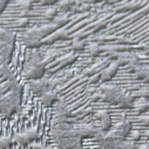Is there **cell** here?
I'll list each match as a JSON object with an SVG mask.
<instances>
[{
	"label": "cell",
	"mask_w": 149,
	"mask_h": 149,
	"mask_svg": "<svg viewBox=\"0 0 149 149\" xmlns=\"http://www.w3.org/2000/svg\"><path fill=\"white\" fill-rule=\"evenodd\" d=\"M119 66L117 62L112 61L110 64L109 66L105 69L101 76V80L106 82L110 80L118 72Z\"/></svg>",
	"instance_id": "10"
},
{
	"label": "cell",
	"mask_w": 149,
	"mask_h": 149,
	"mask_svg": "<svg viewBox=\"0 0 149 149\" xmlns=\"http://www.w3.org/2000/svg\"><path fill=\"white\" fill-rule=\"evenodd\" d=\"M57 103L56 112L57 117L63 119H66L69 118L70 111L66 103L61 100H58Z\"/></svg>",
	"instance_id": "12"
},
{
	"label": "cell",
	"mask_w": 149,
	"mask_h": 149,
	"mask_svg": "<svg viewBox=\"0 0 149 149\" xmlns=\"http://www.w3.org/2000/svg\"><path fill=\"white\" fill-rule=\"evenodd\" d=\"M97 118L100 120V126L103 131H108L111 126V120L110 115L106 111L98 112L96 115Z\"/></svg>",
	"instance_id": "11"
},
{
	"label": "cell",
	"mask_w": 149,
	"mask_h": 149,
	"mask_svg": "<svg viewBox=\"0 0 149 149\" xmlns=\"http://www.w3.org/2000/svg\"><path fill=\"white\" fill-rule=\"evenodd\" d=\"M29 84L32 92L37 95L41 96L49 90L48 82L43 78L29 81Z\"/></svg>",
	"instance_id": "7"
},
{
	"label": "cell",
	"mask_w": 149,
	"mask_h": 149,
	"mask_svg": "<svg viewBox=\"0 0 149 149\" xmlns=\"http://www.w3.org/2000/svg\"><path fill=\"white\" fill-rule=\"evenodd\" d=\"M42 33L40 29L33 28L24 33L22 37L23 44L28 48H36L41 44Z\"/></svg>",
	"instance_id": "5"
},
{
	"label": "cell",
	"mask_w": 149,
	"mask_h": 149,
	"mask_svg": "<svg viewBox=\"0 0 149 149\" xmlns=\"http://www.w3.org/2000/svg\"><path fill=\"white\" fill-rule=\"evenodd\" d=\"M67 19L65 16H57L54 18V22L58 26L65 24L67 22Z\"/></svg>",
	"instance_id": "16"
},
{
	"label": "cell",
	"mask_w": 149,
	"mask_h": 149,
	"mask_svg": "<svg viewBox=\"0 0 149 149\" xmlns=\"http://www.w3.org/2000/svg\"><path fill=\"white\" fill-rule=\"evenodd\" d=\"M123 89L115 85L103 86L100 88L101 97L105 102L117 104Z\"/></svg>",
	"instance_id": "4"
},
{
	"label": "cell",
	"mask_w": 149,
	"mask_h": 149,
	"mask_svg": "<svg viewBox=\"0 0 149 149\" xmlns=\"http://www.w3.org/2000/svg\"><path fill=\"white\" fill-rule=\"evenodd\" d=\"M72 46L73 49L75 50H81L84 48L85 42L81 40H76L73 41Z\"/></svg>",
	"instance_id": "15"
},
{
	"label": "cell",
	"mask_w": 149,
	"mask_h": 149,
	"mask_svg": "<svg viewBox=\"0 0 149 149\" xmlns=\"http://www.w3.org/2000/svg\"><path fill=\"white\" fill-rule=\"evenodd\" d=\"M60 7L62 10L68 11V10H70V8L73 7V3L69 1H63L60 3Z\"/></svg>",
	"instance_id": "17"
},
{
	"label": "cell",
	"mask_w": 149,
	"mask_h": 149,
	"mask_svg": "<svg viewBox=\"0 0 149 149\" xmlns=\"http://www.w3.org/2000/svg\"><path fill=\"white\" fill-rule=\"evenodd\" d=\"M41 100L44 106L50 107L57 103L58 100L56 92L49 90L41 96Z\"/></svg>",
	"instance_id": "9"
},
{
	"label": "cell",
	"mask_w": 149,
	"mask_h": 149,
	"mask_svg": "<svg viewBox=\"0 0 149 149\" xmlns=\"http://www.w3.org/2000/svg\"><path fill=\"white\" fill-rule=\"evenodd\" d=\"M54 136L58 146L63 149H83L84 138L80 127L77 128L65 122L58 123L54 130Z\"/></svg>",
	"instance_id": "1"
},
{
	"label": "cell",
	"mask_w": 149,
	"mask_h": 149,
	"mask_svg": "<svg viewBox=\"0 0 149 149\" xmlns=\"http://www.w3.org/2000/svg\"><path fill=\"white\" fill-rule=\"evenodd\" d=\"M46 16L48 17H56L57 16V11L55 8H49L46 11Z\"/></svg>",
	"instance_id": "18"
},
{
	"label": "cell",
	"mask_w": 149,
	"mask_h": 149,
	"mask_svg": "<svg viewBox=\"0 0 149 149\" xmlns=\"http://www.w3.org/2000/svg\"><path fill=\"white\" fill-rule=\"evenodd\" d=\"M98 141L103 149H136L137 147L132 141L125 139H115L109 137L103 132L97 135Z\"/></svg>",
	"instance_id": "3"
},
{
	"label": "cell",
	"mask_w": 149,
	"mask_h": 149,
	"mask_svg": "<svg viewBox=\"0 0 149 149\" xmlns=\"http://www.w3.org/2000/svg\"><path fill=\"white\" fill-rule=\"evenodd\" d=\"M134 102L131 94L127 90L123 89L117 104L123 108H131L134 106Z\"/></svg>",
	"instance_id": "8"
},
{
	"label": "cell",
	"mask_w": 149,
	"mask_h": 149,
	"mask_svg": "<svg viewBox=\"0 0 149 149\" xmlns=\"http://www.w3.org/2000/svg\"><path fill=\"white\" fill-rule=\"evenodd\" d=\"M89 52L91 56H97L98 54H100L101 52L100 47L97 44H93L89 48Z\"/></svg>",
	"instance_id": "14"
},
{
	"label": "cell",
	"mask_w": 149,
	"mask_h": 149,
	"mask_svg": "<svg viewBox=\"0 0 149 149\" xmlns=\"http://www.w3.org/2000/svg\"><path fill=\"white\" fill-rule=\"evenodd\" d=\"M45 71L44 64L42 63L38 54H33L24 66L23 75L28 81L42 78Z\"/></svg>",
	"instance_id": "2"
},
{
	"label": "cell",
	"mask_w": 149,
	"mask_h": 149,
	"mask_svg": "<svg viewBox=\"0 0 149 149\" xmlns=\"http://www.w3.org/2000/svg\"><path fill=\"white\" fill-rule=\"evenodd\" d=\"M38 137L39 133L36 130L31 128L15 134L12 140L13 142L25 146L36 141Z\"/></svg>",
	"instance_id": "6"
},
{
	"label": "cell",
	"mask_w": 149,
	"mask_h": 149,
	"mask_svg": "<svg viewBox=\"0 0 149 149\" xmlns=\"http://www.w3.org/2000/svg\"><path fill=\"white\" fill-rule=\"evenodd\" d=\"M13 140L10 136H0V149H4L13 143Z\"/></svg>",
	"instance_id": "13"
}]
</instances>
